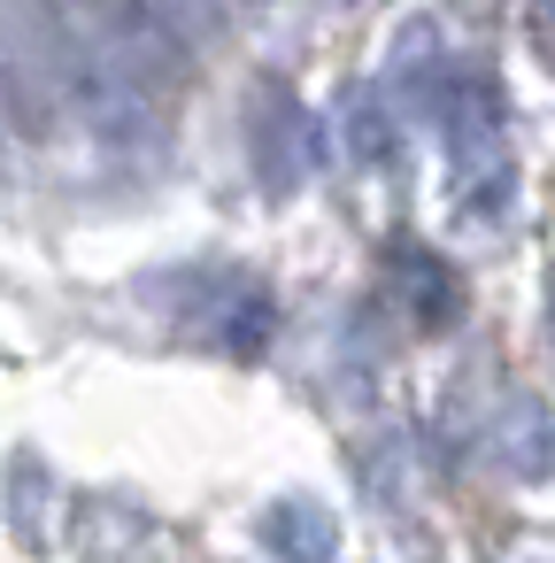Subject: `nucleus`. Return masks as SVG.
<instances>
[{
    "mask_svg": "<svg viewBox=\"0 0 555 563\" xmlns=\"http://www.w3.org/2000/svg\"><path fill=\"white\" fill-rule=\"evenodd\" d=\"M424 117L440 124L447 155H455L463 170H478L486 155L501 163V86H493V70H478V63H447L440 86H432V101H424Z\"/></svg>",
    "mask_w": 555,
    "mask_h": 563,
    "instance_id": "obj_1",
    "label": "nucleus"
},
{
    "mask_svg": "<svg viewBox=\"0 0 555 563\" xmlns=\"http://www.w3.org/2000/svg\"><path fill=\"white\" fill-rule=\"evenodd\" d=\"M386 286H393V301H401L424 332H447V324L463 317V278H455L432 247H417V240H401V247L386 255Z\"/></svg>",
    "mask_w": 555,
    "mask_h": 563,
    "instance_id": "obj_2",
    "label": "nucleus"
},
{
    "mask_svg": "<svg viewBox=\"0 0 555 563\" xmlns=\"http://www.w3.org/2000/svg\"><path fill=\"white\" fill-rule=\"evenodd\" d=\"M255 532H263V548H270L278 563H340V517H332L317 494L270 501Z\"/></svg>",
    "mask_w": 555,
    "mask_h": 563,
    "instance_id": "obj_3",
    "label": "nucleus"
},
{
    "mask_svg": "<svg viewBox=\"0 0 555 563\" xmlns=\"http://www.w3.org/2000/svg\"><path fill=\"white\" fill-rule=\"evenodd\" d=\"M347 147H355V163H393V147H401V132H393V117H386V101L378 93H363L355 109H347Z\"/></svg>",
    "mask_w": 555,
    "mask_h": 563,
    "instance_id": "obj_4",
    "label": "nucleus"
},
{
    "mask_svg": "<svg viewBox=\"0 0 555 563\" xmlns=\"http://www.w3.org/2000/svg\"><path fill=\"white\" fill-rule=\"evenodd\" d=\"M524 40H532V55L555 70V0H532V9H524Z\"/></svg>",
    "mask_w": 555,
    "mask_h": 563,
    "instance_id": "obj_5",
    "label": "nucleus"
}]
</instances>
